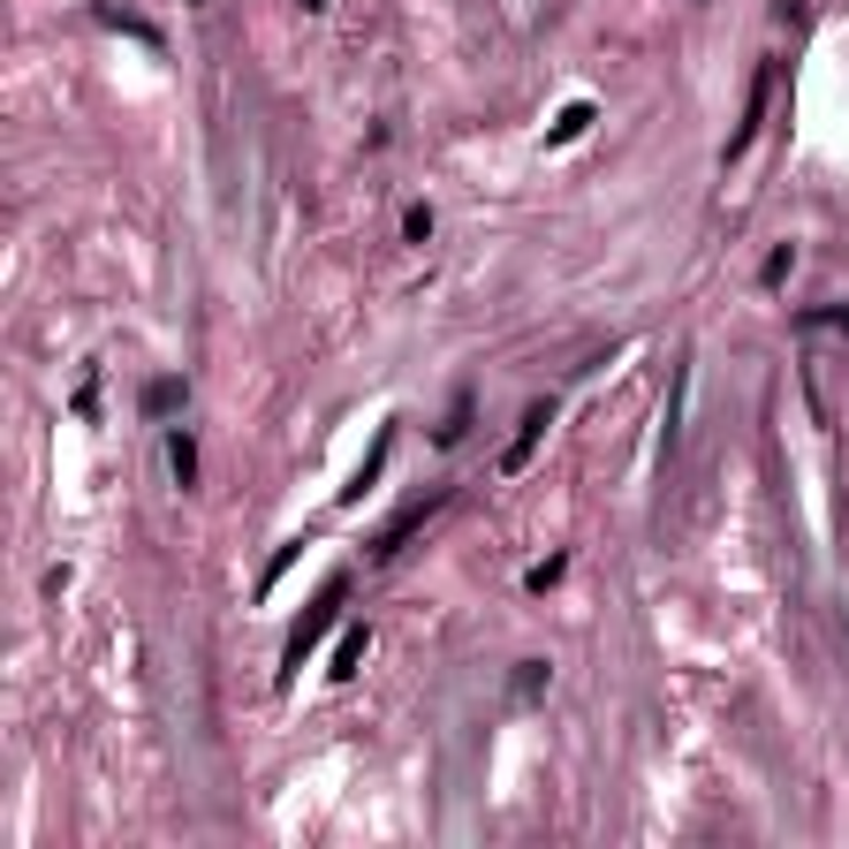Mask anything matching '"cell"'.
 <instances>
[{
  "label": "cell",
  "instance_id": "4",
  "mask_svg": "<svg viewBox=\"0 0 849 849\" xmlns=\"http://www.w3.org/2000/svg\"><path fill=\"white\" fill-rule=\"evenodd\" d=\"M440 509V494H425V501H410V509H395V523H387V531H379V538H372V561H395V554H402V538H410V531H417V523H425V516Z\"/></svg>",
  "mask_w": 849,
  "mask_h": 849
},
{
  "label": "cell",
  "instance_id": "15",
  "mask_svg": "<svg viewBox=\"0 0 849 849\" xmlns=\"http://www.w3.org/2000/svg\"><path fill=\"white\" fill-rule=\"evenodd\" d=\"M402 235H410V243H433V205H410V213H402Z\"/></svg>",
  "mask_w": 849,
  "mask_h": 849
},
{
  "label": "cell",
  "instance_id": "17",
  "mask_svg": "<svg viewBox=\"0 0 849 849\" xmlns=\"http://www.w3.org/2000/svg\"><path fill=\"white\" fill-rule=\"evenodd\" d=\"M804 327H835V335H849V312H804Z\"/></svg>",
  "mask_w": 849,
  "mask_h": 849
},
{
  "label": "cell",
  "instance_id": "5",
  "mask_svg": "<svg viewBox=\"0 0 849 849\" xmlns=\"http://www.w3.org/2000/svg\"><path fill=\"white\" fill-rule=\"evenodd\" d=\"M592 130V99H569L561 114H554V130H546V145H577Z\"/></svg>",
  "mask_w": 849,
  "mask_h": 849
},
{
  "label": "cell",
  "instance_id": "18",
  "mask_svg": "<svg viewBox=\"0 0 849 849\" xmlns=\"http://www.w3.org/2000/svg\"><path fill=\"white\" fill-rule=\"evenodd\" d=\"M774 23H789V31H797V23H804V0H774Z\"/></svg>",
  "mask_w": 849,
  "mask_h": 849
},
{
  "label": "cell",
  "instance_id": "14",
  "mask_svg": "<svg viewBox=\"0 0 849 849\" xmlns=\"http://www.w3.org/2000/svg\"><path fill=\"white\" fill-rule=\"evenodd\" d=\"M561 577H569V561H561V554H546V561H538V569H531V577H523V584H531V592H554V584H561Z\"/></svg>",
  "mask_w": 849,
  "mask_h": 849
},
{
  "label": "cell",
  "instance_id": "7",
  "mask_svg": "<svg viewBox=\"0 0 849 849\" xmlns=\"http://www.w3.org/2000/svg\"><path fill=\"white\" fill-rule=\"evenodd\" d=\"M546 676H554L546 660H516V676H509V698H516V705H538V698H546Z\"/></svg>",
  "mask_w": 849,
  "mask_h": 849
},
{
  "label": "cell",
  "instance_id": "8",
  "mask_svg": "<svg viewBox=\"0 0 849 849\" xmlns=\"http://www.w3.org/2000/svg\"><path fill=\"white\" fill-rule=\"evenodd\" d=\"M182 402H190V387H182V379H153V387H145V417H174Z\"/></svg>",
  "mask_w": 849,
  "mask_h": 849
},
{
  "label": "cell",
  "instance_id": "19",
  "mask_svg": "<svg viewBox=\"0 0 849 849\" xmlns=\"http://www.w3.org/2000/svg\"><path fill=\"white\" fill-rule=\"evenodd\" d=\"M304 8H312V15H319V8H327V0H304Z\"/></svg>",
  "mask_w": 849,
  "mask_h": 849
},
{
  "label": "cell",
  "instance_id": "1",
  "mask_svg": "<svg viewBox=\"0 0 849 849\" xmlns=\"http://www.w3.org/2000/svg\"><path fill=\"white\" fill-rule=\"evenodd\" d=\"M341 599H349V577H327V584H319V599H312V607H304V622H296V630H289V653H281V682H296V668H304V660H312V653H319V638H327V630H335Z\"/></svg>",
  "mask_w": 849,
  "mask_h": 849
},
{
  "label": "cell",
  "instance_id": "10",
  "mask_svg": "<svg viewBox=\"0 0 849 849\" xmlns=\"http://www.w3.org/2000/svg\"><path fill=\"white\" fill-rule=\"evenodd\" d=\"M168 471H174V486H182V494L197 486V448H190V433H174V440H168Z\"/></svg>",
  "mask_w": 849,
  "mask_h": 849
},
{
  "label": "cell",
  "instance_id": "16",
  "mask_svg": "<svg viewBox=\"0 0 849 849\" xmlns=\"http://www.w3.org/2000/svg\"><path fill=\"white\" fill-rule=\"evenodd\" d=\"M296 546H304V538H296ZM296 546H281V554H274V569H266V584H258V592H274V584L289 577V561H296Z\"/></svg>",
  "mask_w": 849,
  "mask_h": 849
},
{
  "label": "cell",
  "instance_id": "6",
  "mask_svg": "<svg viewBox=\"0 0 849 849\" xmlns=\"http://www.w3.org/2000/svg\"><path fill=\"white\" fill-rule=\"evenodd\" d=\"M387 448H395V433H379V440H372V456H364V471L341 486V501H364V494H372V478L387 471Z\"/></svg>",
  "mask_w": 849,
  "mask_h": 849
},
{
  "label": "cell",
  "instance_id": "13",
  "mask_svg": "<svg viewBox=\"0 0 849 849\" xmlns=\"http://www.w3.org/2000/svg\"><path fill=\"white\" fill-rule=\"evenodd\" d=\"M789 266H797V251H789V243H774V251H766V266H759V281L774 289V281H789Z\"/></svg>",
  "mask_w": 849,
  "mask_h": 849
},
{
  "label": "cell",
  "instance_id": "9",
  "mask_svg": "<svg viewBox=\"0 0 849 849\" xmlns=\"http://www.w3.org/2000/svg\"><path fill=\"white\" fill-rule=\"evenodd\" d=\"M463 433H471V387H463V395H456V402H448V417H440V425H433V440H440V448H456V440H463Z\"/></svg>",
  "mask_w": 849,
  "mask_h": 849
},
{
  "label": "cell",
  "instance_id": "3",
  "mask_svg": "<svg viewBox=\"0 0 849 849\" xmlns=\"http://www.w3.org/2000/svg\"><path fill=\"white\" fill-rule=\"evenodd\" d=\"M546 425H554V402H531V410H523V425H516V440H509V456H501V471H509V478L531 463V456H538Z\"/></svg>",
  "mask_w": 849,
  "mask_h": 849
},
{
  "label": "cell",
  "instance_id": "2",
  "mask_svg": "<svg viewBox=\"0 0 849 849\" xmlns=\"http://www.w3.org/2000/svg\"><path fill=\"white\" fill-rule=\"evenodd\" d=\"M766 92H774V61H759V69H751V92H743V122L728 130V160H743V153H751V137H759V122H766Z\"/></svg>",
  "mask_w": 849,
  "mask_h": 849
},
{
  "label": "cell",
  "instance_id": "11",
  "mask_svg": "<svg viewBox=\"0 0 849 849\" xmlns=\"http://www.w3.org/2000/svg\"><path fill=\"white\" fill-rule=\"evenodd\" d=\"M364 645H372V630H349V638L335 645V682H349L356 668H364Z\"/></svg>",
  "mask_w": 849,
  "mask_h": 849
},
{
  "label": "cell",
  "instance_id": "12",
  "mask_svg": "<svg viewBox=\"0 0 849 849\" xmlns=\"http://www.w3.org/2000/svg\"><path fill=\"white\" fill-rule=\"evenodd\" d=\"M99 15H107V23H114V31H130V38H145V46H160V31H153V23H145V15H122V8H99Z\"/></svg>",
  "mask_w": 849,
  "mask_h": 849
}]
</instances>
